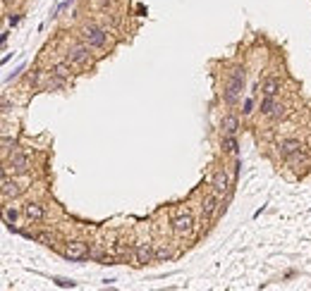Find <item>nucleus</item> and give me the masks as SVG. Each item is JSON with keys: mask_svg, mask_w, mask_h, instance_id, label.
Returning <instances> with one entry per match:
<instances>
[{"mask_svg": "<svg viewBox=\"0 0 311 291\" xmlns=\"http://www.w3.org/2000/svg\"><path fill=\"white\" fill-rule=\"evenodd\" d=\"M51 72L55 74V76H60V79H72V74H74V65L72 62H67V60H62V62H55L53 67H51Z\"/></svg>", "mask_w": 311, "mask_h": 291, "instance_id": "2eb2a0df", "label": "nucleus"}, {"mask_svg": "<svg viewBox=\"0 0 311 291\" xmlns=\"http://www.w3.org/2000/svg\"><path fill=\"white\" fill-rule=\"evenodd\" d=\"M55 282H57L60 287H70V289L74 287V282H67V279H55Z\"/></svg>", "mask_w": 311, "mask_h": 291, "instance_id": "bb28decb", "label": "nucleus"}, {"mask_svg": "<svg viewBox=\"0 0 311 291\" xmlns=\"http://www.w3.org/2000/svg\"><path fill=\"white\" fill-rule=\"evenodd\" d=\"M22 191H24V186H22L17 179H10V177H7V167H5V170H2V198L5 200L17 198Z\"/></svg>", "mask_w": 311, "mask_h": 291, "instance_id": "9d476101", "label": "nucleus"}, {"mask_svg": "<svg viewBox=\"0 0 311 291\" xmlns=\"http://www.w3.org/2000/svg\"><path fill=\"white\" fill-rule=\"evenodd\" d=\"M283 91V79L280 76H266L261 81V93L263 96H278Z\"/></svg>", "mask_w": 311, "mask_h": 291, "instance_id": "4468645a", "label": "nucleus"}, {"mask_svg": "<svg viewBox=\"0 0 311 291\" xmlns=\"http://www.w3.org/2000/svg\"><path fill=\"white\" fill-rule=\"evenodd\" d=\"M307 163H309V155L304 153V148H302V150H297V153H292V155L287 158V165H290L292 170H299V167H304Z\"/></svg>", "mask_w": 311, "mask_h": 291, "instance_id": "a211bd4d", "label": "nucleus"}, {"mask_svg": "<svg viewBox=\"0 0 311 291\" xmlns=\"http://www.w3.org/2000/svg\"><path fill=\"white\" fill-rule=\"evenodd\" d=\"M302 148H304V146H302L299 139H285V141H280V144H278V153H280V158H283V160H287L292 153L302 150Z\"/></svg>", "mask_w": 311, "mask_h": 291, "instance_id": "ddd939ff", "label": "nucleus"}, {"mask_svg": "<svg viewBox=\"0 0 311 291\" xmlns=\"http://www.w3.org/2000/svg\"><path fill=\"white\" fill-rule=\"evenodd\" d=\"M15 219H17V210L5 208V224H15Z\"/></svg>", "mask_w": 311, "mask_h": 291, "instance_id": "5701e85b", "label": "nucleus"}, {"mask_svg": "<svg viewBox=\"0 0 311 291\" xmlns=\"http://www.w3.org/2000/svg\"><path fill=\"white\" fill-rule=\"evenodd\" d=\"M79 38L86 43V46H91L93 50H98V55H103V50L108 48V31L103 29V26H98V24H84L82 29H79Z\"/></svg>", "mask_w": 311, "mask_h": 291, "instance_id": "f257e3e1", "label": "nucleus"}, {"mask_svg": "<svg viewBox=\"0 0 311 291\" xmlns=\"http://www.w3.org/2000/svg\"><path fill=\"white\" fill-rule=\"evenodd\" d=\"M254 98H249V100H247V103H244V110H242V112H244V115H252V112H254Z\"/></svg>", "mask_w": 311, "mask_h": 291, "instance_id": "a878e982", "label": "nucleus"}, {"mask_svg": "<svg viewBox=\"0 0 311 291\" xmlns=\"http://www.w3.org/2000/svg\"><path fill=\"white\" fill-rule=\"evenodd\" d=\"M220 210H223V200H220V196H216V194H211V196H206V198L201 200L203 219H213Z\"/></svg>", "mask_w": 311, "mask_h": 291, "instance_id": "6e6552de", "label": "nucleus"}, {"mask_svg": "<svg viewBox=\"0 0 311 291\" xmlns=\"http://www.w3.org/2000/svg\"><path fill=\"white\" fill-rule=\"evenodd\" d=\"M244 81H247V74H244V67L237 65V67H232L230 74H227V84H225V89H232V91L242 93L244 91Z\"/></svg>", "mask_w": 311, "mask_h": 291, "instance_id": "1a4fd4ad", "label": "nucleus"}, {"mask_svg": "<svg viewBox=\"0 0 311 291\" xmlns=\"http://www.w3.org/2000/svg\"><path fill=\"white\" fill-rule=\"evenodd\" d=\"M2 5H5V7H7V5H10V0H2Z\"/></svg>", "mask_w": 311, "mask_h": 291, "instance_id": "cd10ccee", "label": "nucleus"}, {"mask_svg": "<svg viewBox=\"0 0 311 291\" xmlns=\"http://www.w3.org/2000/svg\"><path fill=\"white\" fill-rule=\"evenodd\" d=\"M170 258H172L170 246H168V243H158V246H156V263H165V260H170Z\"/></svg>", "mask_w": 311, "mask_h": 291, "instance_id": "6ab92c4d", "label": "nucleus"}, {"mask_svg": "<svg viewBox=\"0 0 311 291\" xmlns=\"http://www.w3.org/2000/svg\"><path fill=\"white\" fill-rule=\"evenodd\" d=\"M10 110H15V105L10 103L7 96H2V115H10Z\"/></svg>", "mask_w": 311, "mask_h": 291, "instance_id": "b1692460", "label": "nucleus"}, {"mask_svg": "<svg viewBox=\"0 0 311 291\" xmlns=\"http://www.w3.org/2000/svg\"><path fill=\"white\" fill-rule=\"evenodd\" d=\"M151 263H156V246H151L146 241L137 243V248H134V265L141 267V265H151Z\"/></svg>", "mask_w": 311, "mask_h": 291, "instance_id": "7ed1b4c3", "label": "nucleus"}, {"mask_svg": "<svg viewBox=\"0 0 311 291\" xmlns=\"http://www.w3.org/2000/svg\"><path fill=\"white\" fill-rule=\"evenodd\" d=\"M62 255L67 258V260H86L91 251H89V246L84 243V241H70L67 246H65V251Z\"/></svg>", "mask_w": 311, "mask_h": 291, "instance_id": "0eeeda50", "label": "nucleus"}, {"mask_svg": "<svg viewBox=\"0 0 311 291\" xmlns=\"http://www.w3.org/2000/svg\"><path fill=\"white\" fill-rule=\"evenodd\" d=\"M239 170H242V160H239L237 155H235V165H232V179H237Z\"/></svg>", "mask_w": 311, "mask_h": 291, "instance_id": "393cba45", "label": "nucleus"}, {"mask_svg": "<svg viewBox=\"0 0 311 291\" xmlns=\"http://www.w3.org/2000/svg\"><path fill=\"white\" fill-rule=\"evenodd\" d=\"M230 186H232V182H230L227 172H225V170H216L213 177H211V189H213V194L220 196V198H225V196L230 194Z\"/></svg>", "mask_w": 311, "mask_h": 291, "instance_id": "20e7f679", "label": "nucleus"}, {"mask_svg": "<svg viewBox=\"0 0 311 291\" xmlns=\"http://www.w3.org/2000/svg\"><path fill=\"white\" fill-rule=\"evenodd\" d=\"M93 48L91 46H86L84 41L82 43H74L67 48V53H65V60L67 62H72L74 67H82V70H93V65H96V57L91 53Z\"/></svg>", "mask_w": 311, "mask_h": 291, "instance_id": "f03ea898", "label": "nucleus"}, {"mask_svg": "<svg viewBox=\"0 0 311 291\" xmlns=\"http://www.w3.org/2000/svg\"><path fill=\"white\" fill-rule=\"evenodd\" d=\"M22 215L29 222H43L46 219V208L41 203H27V205H22Z\"/></svg>", "mask_w": 311, "mask_h": 291, "instance_id": "9b49d317", "label": "nucleus"}, {"mask_svg": "<svg viewBox=\"0 0 311 291\" xmlns=\"http://www.w3.org/2000/svg\"><path fill=\"white\" fill-rule=\"evenodd\" d=\"M15 146H17V141H15V139H10L7 134H2V155H5V158L10 155V150H12Z\"/></svg>", "mask_w": 311, "mask_h": 291, "instance_id": "4be33fe9", "label": "nucleus"}, {"mask_svg": "<svg viewBox=\"0 0 311 291\" xmlns=\"http://www.w3.org/2000/svg\"><path fill=\"white\" fill-rule=\"evenodd\" d=\"M239 131V117L235 112H227V115H223V120H220V134H227V136H237Z\"/></svg>", "mask_w": 311, "mask_h": 291, "instance_id": "f8f14e48", "label": "nucleus"}, {"mask_svg": "<svg viewBox=\"0 0 311 291\" xmlns=\"http://www.w3.org/2000/svg\"><path fill=\"white\" fill-rule=\"evenodd\" d=\"M285 115H287V105L278 103V108L273 110V115H271L268 120H273V122H280V120H285Z\"/></svg>", "mask_w": 311, "mask_h": 291, "instance_id": "412c9836", "label": "nucleus"}, {"mask_svg": "<svg viewBox=\"0 0 311 291\" xmlns=\"http://www.w3.org/2000/svg\"><path fill=\"white\" fill-rule=\"evenodd\" d=\"M7 170H12L15 174H24L29 167H31V155L29 153H12L10 158H7V163H5Z\"/></svg>", "mask_w": 311, "mask_h": 291, "instance_id": "39448f33", "label": "nucleus"}, {"mask_svg": "<svg viewBox=\"0 0 311 291\" xmlns=\"http://www.w3.org/2000/svg\"><path fill=\"white\" fill-rule=\"evenodd\" d=\"M172 232H175V237H189L192 232H194V218L189 215V213H184V215H177V218L172 219Z\"/></svg>", "mask_w": 311, "mask_h": 291, "instance_id": "423d86ee", "label": "nucleus"}, {"mask_svg": "<svg viewBox=\"0 0 311 291\" xmlns=\"http://www.w3.org/2000/svg\"><path fill=\"white\" fill-rule=\"evenodd\" d=\"M220 148H223V153H227V155H237V136L223 134V136H220Z\"/></svg>", "mask_w": 311, "mask_h": 291, "instance_id": "f3484780", "label": "nucleus"}, {"mask_svg": "<svg viewBox=\"0 0 311 291\" xmlns=\"http://www.w3.org/2000/svg\"><path fill=\"white\" fill-rule=\"evenodd\" d=\"M275 108H278V96H263V100L258 103V112L263 117H271Z\"/></svg>", "mask_w": 311, "mask_h": 291, "instance_id": "dca6fc26", "label": "nucleus"}, {"mask_svg": "<svg viewBox=\"0 0 311 291\" xmlns=\"http://www.w3.org/2000/svg\"><path fill=\"white\" fill-rule=\"evenodd\" d=\"M239 98H242V93L232 91V89H225V91H223V100H225V105H230V108H235V105H237Z\"/></svg>", "mask_w": 311, "mask_h": 291, "instance_id": "aec40b11", "label": "nucleus"}]
</instances>
